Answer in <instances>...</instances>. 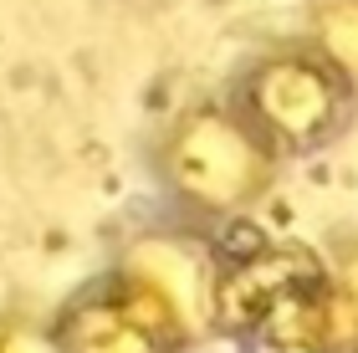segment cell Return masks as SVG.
Instances as JSON below:
<instances>
[{
  "label": "cell",
  "instance_id": "3",
  "mask_svg": "<svg viewBox=\"0 0 358 353\" xmlns=\"http://www.w3.org/2000/svg\"><path fill=\"white\" fill-rule=\"evenodd\" d=\"M57 353H189L185 328L128 277L108 266L103 277L67 292L46 317Z\"/></svg>",
  "mask_w": 358,
  "mask_h": 353
},
{
  "label": "cell",
  "instance_id": "5",
  "mask_svg": "<svg viewBox=\"0 0 358 353\" xmlns=\"http://www.w3.org/2000/svg\"><path fill=\"white\" fill-rule=\"evenodd\" d=\"M307 46H317L333 62V72L343 77L358 98V0H313L307 6Z\"/></svg>",
  "mask_w": 358,
  "mask_h": 353
},
{
  "label": "cell",
  "instance_id": "6",
  "mask_svg": "<svg viewBox=\"0 0 358 353\" xmlns=\"http://www.w3.org/2000/svg\"><path fill=\"white\" fill-rule=\"evenodd\" d=\"M333 282L348 292V302L358 308V240H348V246H338V256H333Z\"/></svg>",
  "mask_w": 358,
  "mask_h": 353
},
{
  "label": "cell",
  "instance_id": "1",
  "mask_svg": "<svg viewBox=\"0 0 358 353\" xmlns=\"http://www.w3.org/2000/svg\"><path fill=\"white\" fill-rule=\"evenodd\" d=\"M154 169L179 200V210L200 220H231L256 210L271 195L282 159L271 154V143L246 123V113L231 98L225 103L205 98L174 113V123L159 134Z\"/></svg>",
  "mask_w": 358,
  "mask_h": 353
},
{
  "label": "cell",
  "instance_id": "4",
  "mask_svg": "<svg viewBox=\"0 0 358 353\" xmlns=\"http://www.w3.org/2000/svg\"><path fill=\"white\" fill-rule=\"evenodd\" d=\"M113 266L128 271L185 328L189 343H205L215 333V302H220L225 261L210 251V240L185 236V231H154V236H138Z\"/></svg>",
  "mask_w": 358,
  "mask_h": 353
},
{
  "label": "cell",
  "instance_id": "2",
  "mask_svg": "<svg viewBox=\"0 0 358 353\" xmlns=\"http://www.w3.org/2000/svg\"><path fill=\"white\" fill-rule=\"evenodd\" d=\"M231 103L246 113V123L271 143L282 159H307L322 154L333 138H343L353 123V87L333 72V62L307 41H282L266 46L246 72L236 77Z\"/></svg>",
  "mask_w": 358,
  "mask_h": 353
}]
</instances>
